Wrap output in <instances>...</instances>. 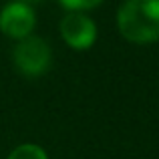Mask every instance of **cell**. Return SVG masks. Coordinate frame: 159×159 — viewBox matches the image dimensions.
<instances>
[{
	"label": "cell",
	"mask_w": 159,
	"mask_h": 159,
	"mask_svg": "<svg viewBox=\"0 0 159 159\" xmlns=\"http://www.w3.org/2000/svg\"><path fill=\"white\" fill-rule=\"evenodd\" d=\"M6 159H48V153L36 143H20L8 153Z\"/></svg>",
	"instance_id": "5"
},
{
	"label": "cell",
	"mask_w": 159,
	"mask_h": 159,
	"mask_svg": "<svg viewBox=\"0 0 159 159\" xmlns=\"http://www.w3.org/2000/svg\"><path fill=\"white\" fill-rule=\"evenodd\" d=\"M105 0H58L62 8L66 12H89L93 8L101 6Z\"/></svg>",
	"instance_id": "6"
},
{
	"label": "cell",
	"mask_w": 159,
	"mask_h": 159,
	"mask_svg": "<svg viewBox=\"0 0 159 159\" xmlns=\"http://www.w3.org/2000/svg\"><path fill=\"white\" fill-rule=\"evenodd\" d=\"M22 2H28V4H36V2H40V0H22Z\"/></svg>",
	"instance_id": "7"
},
{
	"label": "cell",
	"mask_w": 159,
	"mask_h": 159,
	"mask_svg": "<svg viewBox=\"0 0 159 159\" xmlns=\"http://www.w3.org/2000/svg\"><path fill=\"white\" fill-rule=\"evenodd\" d=\"M117 30L133 44L159 40V0H123L117 8Z\"/></svg>",
	"instance_id": "1"
},
{
	"label": "cell",
	"mask_w": 159,
	"mask_h": 159,
	"mask_svg": "<svg viewBox=\"0 0 159 159\" xmlns=\"http://www.w3.org/2000/svg\"><path fill=\"white\" fill-rule=\"evenodd\" d=\"M62 43L73 51H89L99 36L97 22L87 12H66L58 22Z\"/></svg>",
	"instance_id": "3"
},
{
	"label": "cell",
	"mask_w": 159,
	"mask_h": 159,
	"mask_svg": "<svg viewBox=\"0 0 159 159\" xmlns=\"http://www.w3.org/2000/svg\"><path fill=\"white\" fill-rule=\"evenodd\" d=\"M12 65L22 77L39 79L52 66V48L43 36L30 34L18 40L12 48Z\"/></svg>",
	"instance_id": "2"
},
{
	"label": "cell",
	"mask_w": 159,
	"mask_h": 159,
	"mask_svg": "<svg viewBox=\"0 0 159 159\" xmlns=\"http://www.w3.org/2000/svg\"><path fill=\"white\" fill-rule=\"evenodd\" d=\"M36 12L32 4L22 0H10L0 8V32L12 40H22L34 34Z\"/></svg>",
	"instance_id": "4"
}]
</instances>
